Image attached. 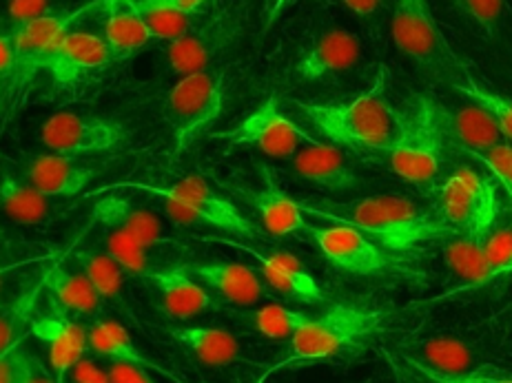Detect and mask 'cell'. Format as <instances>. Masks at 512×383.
I'll list each match as a JSON object with an SVG mask.
<instances>
[{
  "mask_svg": "<svg viewBox=\"0 0 512 383\" xmlns=\"http://www.w3.org/2000/svg\"><path fill=\"white\" fill-rule=\"evenodd\" d=\"M302 116L333 144L386 153L397 136L399 111L388 100V71H377L364 91L344 100L295 102Z\"/></svg>",
  "mask_w": 512,
  "mask_h": 383,
  "instance_id": "obj_1",
  "label": "cell"
},
{
  "mask_svg": "<svg viewBox=\"0 0 512 383\" xmlns=\"http://www.w3.org/2000/svg\"><path fill=\"white\" fill-rule=\"evenodd\" d=\"M309 211L335 224L353 226L371 237L375 244L395 248V251L455 235L439 213H430L424 206L399 195H368V198L340 206L342 213Z\"/></svg>",
  "mask_w": 512,
  "mask_h": 383,
  "instance_id": "obj_2",
  "label": "cell"
},
{
  "mask_svg": "<svg viewBox=\"0 0 512 383\" xmlns=\"http://www.w3.org/2000/svg\"><path fill=\"white\" fill-rule=\"evenodd\" d=\"M446 140L444 107L428 96H413L399 111L397 136L386 151L388 167L404 182L430 189L442 173Z\"/></svg>",
  "mask_w": 512,
  "mask_h": 383,
  "instance_id": "obj_3",
  "label": "cell"
},
{
  "mask_svg": "<svg viewBox=\"0 0 512 383\" xmlns=\"http://www.w3.org/2000/svg\"><path fill=\"white\" fill-rule=\"evenodd\" d=\"M386 319V310L364 306H335L320 317H311L309 324H304L298 335L289 339L284 355L273 361L255 383L269 381L286 368L315 364V361H326L340 355L342 350L362 344V341L380 333Z\"/></svg>",
  "mask_w": 512,
  "mask_h": 383,
  "instance_id": "obj_4",
  "label": "cell"
},
{
  "mask_svg": "<svg viewBox=\"0 0 512 383\" xmlns=\"http://www.w3.org/2000/svg\"><path fill=\"white\" fill-rule=\"evenodd\" d=\"M116 189H136L160 198L167 206V213L182 224H207L213 229L229 233L244 240H258L262 231L231 200L204 182L200 175H187L169 186H151L125 182L116 184Z\"/></svg>",
  "mask_w": 512,
  "mask_h": 383,
  "instance_id": "obj_5",
  "label": "cell"
},
{
  "mask_svg": "<svg viewBox=\"0 0 512 383\" xmlns=\"http://www.w3.org/2000/svg\"><path fill=\"white\" fill-rule=\"evenodd\" d=\"M391 36L399 54L435 82L450 85L464 65L439 27L430 0H393Z\"/></svg>",
  "mask_w": 512,
  "mask_h": 383,
  "instance_id": "obj_6",
  "label": "cell"
},
{
  "mask_svg": "<svg viewBox=\"0 0 512 383\" xmlns=\"http://www.w3.org/2000/svg\"><path fill=\"white\" fill-rule=\"evenodd\" d=\"M224 102H227V82L222 71H196L182 76L171 87L165 111L176 153L187 151L220 120Z\"/></svg>",
  "mask_w": 512,
  "mask_h": 383,
  "instance_id": "obj_7",
  "label": "cell"
},
{
  "mask_svg": "<svg viewBox=\"0 0 512 383\" xmlns=\"http://www.w3.org/2000/svg\"><path fill=\"white\" fill-rule=\"evenodd\" d=\"M437 213L455 235L490 233L499 215L497 186L475 169H457L439 191Z\"/></svg>",
  "mask_w": 512,
  "mask_h": 383,
  "instance_id": "obj_8",
  "label": "cell"
},
{
  "mask_svg": "<svg viewBox=\"0 0 512 383\" xmlns=\"http://www.w3.org/2000/svg\"><path fill=\"white\" fill-rule=\"evenodd\" d=\"M215 138L235 144V147L258 149L275 160L295 158L306 144L315 142L289 116H284L275 96L262 100L235 127L220 131Z\"/></svg>",
  "mask_w": 512,
  "mask_h": 383,
  "instance_id": "obj_9",
  "label": "cell"
},
{
  "mask_svg": "<svg viewBox=\"0 0 512 383\" xmlns=\"http://www.w3.org/2000/svg\"><path fill=\"white\" fill-rule=\"evenodd\" d=\"M127 140V129L116 120L83 116V113H54L40 129V142L51 153L91 155L120 147Z\"/></svg>",
  "mask_w": 512,
  "mask_h": 383,
  "instance_id": "obj_10",
  "label": "cell"
},
{
  "mask_svg": "<svg viewBox=\"0 0 512 383\" xmlns=\"http://www.w3.org/2000/svg\"><path fill=\"white\" fill-rule=\"evenodd\" d=\"M242 31L240 12L222 9V12L202 20L198 27H191L187 36H182L176 43H169L167 60L171 71L189 76L196 71H204L213 65L215 58H220L224 51L231 49Z\"/></svg>",
  "mask_w": 512,
  "mask_h": 383,
  "instance_id": "obj_11",
  "label": "cell"
},
{
  "mask_svg": "<svg viewBox=\"0 0 512 383\" xmlns=\"http://www.w3.org/2000/svg\"><path fill=\"white\" fill-rule=\"evenodd\" d=\"M362 60V40L351 29L331 25L313 34L295 62V76L304 82H324L348 74Z\"/></svg>",
  "mask_w": 512,
  "mask_h": 383,
  "instance_id": "obj_12",
  "label": "cell"
},
{
  "mask_svg": "<svg viewBox=\"0 0 512 383\" xmlns=\"http://www.w3.org/2000/svg\"><path fill=\"white\" fill-rule=\"evenodd\" d=\"M313 244L326 262L351 275H382L391 268L380 244L371 237L346 224L309 226Z\"/></svg>",
  "mask_w": 512,
  "mask_h": 383,
  "instance_id": "obj_13",
  "label": "cell"
},
{
  "mask_svg": "<svg viewBox=\"0 0 512 383\" xmlns=\"http://www.w3.org/2000/svg\"><path fill=\"white\" fill-rule=\"evenodd\" d=\"M209 242L231 246V248H235V251L249 255L251 260L258 264L264 282L269 284L273 291L291 297L293 302L322 304L326 299L322 286L317 284V279L289 253H278V251L264 253V251H258V248H253L249 244H242V242H235V240H224V237H213V240H209Z\"/></svg>",
  "mask_w": 512,
  "mask_h": 383,
  "instance_id": "obj_14",
  "label": "cell"
},
{
  "mask_svg": "<svg viewBox=\"0 0 512 383\" xmlns=\"http://www.w3.org/2000/svg\"><path fill=\"white\" fill-rule=\"evenodd\" d=\"M111 58H114V51L109 49L105 38L85 29H69L51 49L45 71L60 85H74L109 65Z\"/></svg>",
  "mask_w": 512,
  "mask_h": 383,
  "instance_id": "obj_15",
  "label": "cell"
},
{
  "mask_svg": "<svg viewBox=\"0 0 512 383\" xmlns=\"http://www.w3.org/2000/svg\"><path fill=\"white\" fill-rule=\"evenodd\" d=\"M94 222L107 231L125 233L133 240L149 248H178L180 244L167 233V226L162 224L158 215L133 204L122 195H107L94 204Z\"/></svg>",
  "mask_w": 512,
  "mask_h": 383,
  "instance_id": "obj_16",
  "label": "cell"
},
{
  "mask_svg": "<svg viewBox=\"0 0 512 383\" xmlns=\"http://www.w3.org/2000/svg\"><path fill=\"white\" fill-rule=\"evenodd\" d=\"M25 180L47 198H74L96 178V169L87 167L74 155L45 153L25 162Z\"/></svg>",
  "mask_w": 512,
  "mask_h": 383,
  "instance_id": "obj_17",
  "label": "cell"
},
{
  "mask_svg": "<svg viewBox=\"0 0 512 383\" xmlns=\"http://www.w3.org/2000/svg\"><path fill=\"white\" fill-rule=\"evenodd\" d=\"M147 279L158 291L162 310L171 319H193L207 313L211 308H218V302H215L213 295L202 284L193 282L187 268L162 266Z\"/></svg>",
  "mask_w": 512,
  "mask_h": 383,
  "instance_id": "obj_18",
  "label": "cell"
},
{
  "mask_svg": "<svg viewBox=\"0 0 512 383\" xmlns=\"http://www.w3.org/2000/svg\"><path fill=\"white\" fill-rule=\"evenodd\" d=\"M293 169L302 180L311 182L326 191H351L357 189V173L342 149L335 144L315 140L293 158Z\"/></svg>",
  "mask_w": 512,
  "mask_h": 383,
  "instance_id": "obj_19",
  "label": "cell"
},
{
  "mask_svg": "<svg viewBox=\"0 0 512 383\" xmlns=\"http://www.w3.org/2000/svg\"><path fill=\"white\" fill-rule=\"evenodd\" d=\"M191 275L235 306H255L264 299V284L253 268L238 262H200L184 266Z\"/></svg>",
  "mask_w": 512,
  "mask_h": 383,
  "instance_id": "obj_20",
  "label": "cell"
},
{
  "mask_svg": "<svg viewBox=\"0 0 512 383\" xmlns=\"http://www.w3.org/2000/svg\"><path fill=\"white\" fill-rule=\"evenodd\" d=\"M32 335L47 346L51 372L60 381L69 375L71 368L85 359L89 348V330L67 317L49 315L38 319L32 328Z\"/></svg>",
  "mask_w": 512,
  "mask_h": 383,
  "instance_id": "obj_21",
  "label": "cell"
},
{
  "mask_svg": "<svg viewBox=\"0 0 512 383\" xmlns=\"http://www.w3.org/2000/svg\"><path fill=\"white\" fill-rule=\"evenodd\" d=\"M251 204L262 220L266 233L275 237H286L300 231H309L304 206L295 202L289 193L275 180V175L262 167V186L251 193Z\"/></svg>",
  "mask_w": 512,
  "mask_h": 383,
  "instance_id": "obj_22",
  "label": "cell"
},
{
  "mask_svg": "<svg viewBox=\"0 0 512 383\" xmlns=\"http://www.w3.org/2000/svg\"><path fill=\"white\" fill-rule=\"evenodd\" d=\"M102 38L107 40L114 58L136 54L153 38L138 0H105V23Z\"/></svg>",
  "mask_w": 512,
  "mask_h": 383,
  "instance_id": "obj_23",
  "label": "cell"
},
{
  "mask_svg": "<svg viewBox=\"0 0 512 383\" xmlns=\"http://www.w3.org/2000/svg\"><path fill=\"white\" fill-rule=\"evenodd\" d=\"M171 339L202 366L227 368L240 359V341L224 328L213 326H189L173 328Z\"/></svg>",
  "mask_w": 512,
  "mask_h": 383,
  "instance_id": "obj_24",
  "label": "cell"
},
{
  "mask_svg": "<svg viewBox=\"0 0 512 383\" xmlns=\"http://www.w3.org/2000/svg\"><path fill=\"white\" fill-rule=\"evenodd\" d=\"M444 120L448 138H453L466 153L488 151L504 142V133L499 131L497 122L473 102L457 109L444 107Z\"/></svg>",
  "mask_w": 512,
  "mask_h": 383,
  "instance_id": "obj_25",
  "label": "cell"
},
{
  "mask_svg": "<svg viewBox=\"0 0 512 383\" xmlns=\"http://www.w3.org/2000/svg\"><path fill=\"white\" fill-rule=\"evenodd\" d=\"M486 237L488 233L453 235L444 246L446 266L468 286L490 284L486 266Z\"/></svg>",
  "mask_w": 512,
  "mask_h": 383,
  "instance_id": "obj_26",
  "label": "cell"
},
{
  "mask_svg": "<svg viewBox=\"0 0 512 383\" xmlns=\"http://www.w3.org/2000/svg\"><path fill=\"white\" fill-rule=\"evenodd\" d=\"M49 295L63 306L67 313L74 315H96L102 304V297L96 286L89 282L85 273L69 271V268L56 266L45 277Z\"/></svg>",
  "mask_w": 512,
  "mask_h": 383,
  "instance_id": "obj_27",
  "label": "cell"
},
{
  "mask_svg": "<svg viewBox=\"0 0 512 383\" xmlns=\"http://www.w3.org/2000/svg\"><path fill=\"white\" fill-rule=\"evenodd\" d=\"M450 87L457 93H462L468 102H473V105L484 109L488 116L497 122V127L504 133V138L512 140V96L486 85L484 80L477 78L473 71L464 65L453 76V80H450Z\"/></svg>",
  "mask_w": 512,
  "mask_h": 383,
  "instance_id": "obj_28",
  "label": "cell"
},
{
  "mask_svg": "<svg viewBox=\"0 0 512 383\" xmlns=\"http://www.w3.org/2000/svg\"><path fill=\"white\" fill-rule=\"evenodd\" d=\"M89 348L94 350L96 355L107 357L111 361H125V364H136L142 368L167 372L158 364H153L147 355H142L140 348L133 344L127 328L120 326L118 322H111V319H102V322H96L89 328ZM167 375H171V372H167Z\"/></svg>",
  "mask_w": 512,
  "mask_h": 383,
  "instance_id": "obj_29",
  "label": "cell"
},
{
  "mask_svg": "<svg viewBox=\"0 0 512 383\" xmlns=\"http://www.w3.org/2000/svg\"><path fill=\"white\" fill-rule=\"evenodd\" d=\"M0 204H3V211L20 224H40L51 215L47 195L36 191L27 180H18L14 173H3Z\"/></svg>",
  "mask_w": 512,
  "mask_h": 383,
  "instance_id": "obj_30",
  "label": "cell"
},
{
  "mask_svg": "<svg viewBox=\"0 0 512 383\" xmlns=\"http://www.w3.org/2000/svg\"><path fill=\"white\" fill-rule=\"evenodd\" d=\"M473 34L490 45L504 43L508 7L506 0H448Z\"/></svg>",
  "mask_w": 512,
  "mask_h": 383,
  "instance_id": "obj_31",
  "label": "cell"
},
{
  "mask_svg": "<svg viewBox=\"0 0 512 383\" xmlns=\"http://www.w3.org/2000/svg\"><path fill=\"white\" fill-rule=\"evenodd\" d=\"M422 364L428 368L446 372V375H464V372H473L470 368L475 366L477 353L470 346V341L459 339L453 335L430 337L422 344Z\"/></svg>",
  "mask_w": 512,
  "mask_h": 383,
  "instance_id": "obj_32",
  "label": "cell"
},
{
  "mask_svg": "<svg viewBox=\"0 0 512 383\" xmlns=\"http://www.w3.org/2000/svg\"><path fill=\"white\" fill-rule=\"evenodd\" d=\"M76 262L83 268V273L89 277V282L96 286V291L105 302H120L122 293V268L109 253H94V251H78Z\"/></svg>",
  "mask_w": 512,
  "mask_h": 383,
  "instance_id": "obj_33",
  "label": "cell"
},
{
  "mask_svg": "<svg viewBox=\"0 0 512 383\" xmlns=\"http://www.w3.org/2000/svg\"><path fill=\"white\" fill-rule=\"evenodd\" d=\"M105 251L114 257V260L125 268L127 273L140 275V277H149L153 271H158V262L156 257L151 255L153 248L140 244L133 240V237L118 233V231H109L105 235Z\"/></svg>",
  "mask_w": 512,
  "mask_h": 383,
  "instance_id": "obj_34",
  "label": "cell"
},
{
  "mask_svg": "<svg viewBox=\"0 0 512 383\" xmlns=\"http://www.w3.org/2000/svg\"><path fill=\"white\" fill-rule=\"evenodd\" d=\"M309 319L311 317L306 313H300V310H291L280 304H269L251 315V324L262 337L282 341L298 335V330L304 324H309Z\"/></svg>",
  "mask_w": 512,
  "mask_h": 383,
  "instance_id": "obj_35",
  "label": "cell"
},
{
  "mask_svg": "<svg viewBox=\"0 0 512 383\" xmlns=\"http://www.w3.org/2000/svg\"><path fill=\"white\" fill-rule=\"evenodd\" d=\"M486 266L490 282L512 275V226H501V229L488 233Z\"/></svg>",
  "mask_w": 512,
  "mask_h": 383,
  "instance_id": "obj_36",
  "label": "cell"
},
{
  "mask_svg": "<svg viewBox=\"0 0 512 383\" xmlns=\"http://www.w3.org/2000/svg\"><path fill=\"white\" fill-rule=\"evenodd\" d=\"M470 158H475L481 167H484L493 180L506 191L508 198L512 200V144L501 142L497 147L481 151V153H468Z\"/></svg>",
  "mask_w": 512,
  "mask_h": 383,
  "instance_id": "obj_37",
  "label": "cell"
},
{
  "mask_svg": "<svg viewBox=\"0 0 512 383\" xmlns=\"http://www.w3.org/2000/svg\"><path fill=\"white\" fill-rule=\"evenodd\" d=\"M142 16H145L147 25L151 29L153 38L169 40V43H176L182 36L189 34V16L173 12V9H140Z\"/></svg>",
  "mask_w": 512,
  "mask_h": 383,
  "instance_id": "obj_38",
  "label": "cell"
},
{
  "mask_svg": "<svg viewBox=\"0 0 512 383\" xmlns=\"http://www.w3.org/2000/svg\"><path fill=\"white\" fill-rule=\"evenodd\" d=\"M406 361H408V366H411L417 372V375L424 379V383H512V379L488 377V375H479V372H464V375H446V372L428 368L419 359L406 357Z\"/></svg>",
  "mask_w": 512,
  "mask_h": 383,
  "instance_id": "obj_39",
  "label": "cell"
},
{
  "mask_svg": "<svg viewBox=\"0 0 512 383\" xmlns=\"http://www.w3.org/2000/svg\"><path fill=\"white\" fill-rule=\"evenodd\" d=\"M49 14H51V0H9L7 3L9 27H25Z\"/></svg>",
  "mask_w": 512,
  "mask_h": 383,
  "instance_id": "obj_40",
  "label": "cell"
},
{
  "mask_svg": "<svg viewBox=\"0 0 512 383\" xmlns=\"http://www.w3.org/2000/svg\"><path fill=\"white\" fill-rule=\"evenodd\" d=\"M27 350L20 344L5 350L0 357V383H23L25 368H27Z\"/></svg>",
  "mask_w": 512,
  "mask_h": 383,
  "instance_id": "obj_41",
  "label": "cell"
},
{
  "mask_svg": "<svg viewBox=\"0 0 512 383\" xmlns=\"http://www.w3.org/2000/svg\"><path fill=\"white\" fill-rule=\"evenodd\" d=\"M107 370L111 383H156L145 368L136 364H125V361H111Z\"/></svg>",
  "mask_w": 512,
  "mask_h": 383,
  "instance_id": "obj_42",
  "label": "cell"
},
{
  "mask_svg": "<svg viewBox=\"0 0 512 383\" xmlns=\"http://www.w3.org/2000/svg\"><path fill=\"white\" fill-rule=\"evenodd\" d=\"M69 375H71V383H111L109 370L100 368L89 359H83L80 364H76L71 368Z\"/></svg>",
  "mask_w": 512,
  "mask_h": 383,
  "instance_id": "obj_43",
  "label": "cell"
},
{
  "mask_svg": "<svg viewBox=\"0 0 512 383\" xmlns=\"http://www.w3.org/2000/svg\"><path fill=\"white\" fill-rule=\"evenodd\" d=\"M209 0H138L140 9H173L180 14H196Z\"/></svg>",
  "mask_w": 512,
  "mask_h": 383,
  "instance_id": "obj_44",
  "label": "cell"
},
{
  "mask_svg": "<svg viewBox=\"0 0 512 383\" xmlns=\"http://www.w3.org/2000/svg\"><path fill=\"white\" fill-rule=\"evenodd\" d=\"M298 0H262L260 18H262V31L266 34L278 20L284 16L286 9H291Z\"/></svg>",
  "mask_w": 512,
  "mask_h": 383,
  "instance_id": "obj_45",
  "label": "cell"
},
{
  "mask_svg": "<svg viewBox=\"0 0 512 383\" xmlns=\"http://www.w3.org/2000/svg\"><path fill=\"white\" fill-rule=\"evenodd\" d=\"M23 383H63V381H60L56 375H49L45 366L40 364V359L29 353Z\"/></svg>",
  "mask_w": 512,
  "mask_h": 383,
  "instance_id": "obj_46",
  "label": "cell"
},
{
  "mask_svg": "<svg viewBox=\"0 0 512 383\" xmlns=\"http://www.w3.org/2000/svg\"><path fill=\"white\" fill-rule=\"evenodd\" d=\"M342 3L351 9L353 14L362 16V18H371L377 12H380L382 0H342Z\"/></svg>",
  "mask_w": 512,
  "mask_h": 383,
  "instance_id": "obj_47",
  "label": "cell"
}]
</instances>
